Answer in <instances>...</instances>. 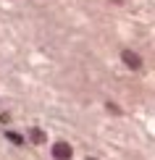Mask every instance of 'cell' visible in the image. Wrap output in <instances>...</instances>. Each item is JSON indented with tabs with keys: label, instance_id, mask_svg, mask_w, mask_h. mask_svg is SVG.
<instances>
[{
	"label": "cell",
	"instance_id": "1",
	"mask_svg": "<svg viewBox=\"0 0 155 160\" xmlns=\"http://www.w3.org/2000/svg\"><path fill=\"white\" fill-rule=\"evenodd\" d=\"M53 158L55 160H69L71 158V147L66 142H55L53 144Z\"/></svg>",
	"mask_w": 155,
	"mask_h": 160
},
{
	"label": "cell",
	"instance_id": "2",
	"mask_svg": "<svg viewBox=\"0 0 155 160\" xmlns=\"http://www.w3.org/2000/svg\"><path fill=\"white\" fill-rule=\"evenodd\" d=\"M121 58H124V63L129 66V68H139V66H142L139 55H137V52H132V50H124V55H121Z\"/></svg>",
	"mask_w": 155,
	"mask_h": 160
},
{
	"label": "cell",
	"instance_id": "3",
	"mask_svg": "<svg viewBox=\"0 0 155 160\" xmlns=\"http://www.w3.org/2000/svg\"><path fill=\"white\" fill-rule=\"evenodd\" d=\"M32 139H34V144H42L45 142V134L39 129H32Z\"/></svg>",
	"mask_w": 155,
	"mask_h": 160
},
{
	"label": "cell",
	"instance_id": "4",
	"mask_svg": "<svg viewBox=\"0 0 155 160\" xmlns=\"http://www.w3.org/2000/svg\"><path fill=\"white\" fill-rule=\"evenodd\" d=\"M8 139H11V142H16V144H24V137L16 134V131H8Z\"/></svg>",
	"mask_w": 155,
	"mask_h": 160
}]
</instances>
